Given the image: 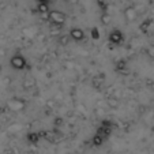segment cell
I'll return each instance as SVG.
<instances>
[{
    "instance_id": "5",
    "label": "cell",
    "mask_w": 154,
    "mask_h": 154,
    "mask_svg": "<svg viewBox=\"0 0 154 154\" xmlns=\"http://www.w3.org/2000/svg\"><path fill=\"white\" fill-rule=\"evenodd\" d=\"M8 106L12 111H22L25 108V104L22 101H19V100H12V101L8 102Z\"/></svg>"
},
{
    "instance_id": "9",
    "label": "cell",
    "mask_w": 154,
    "mask_h": 154,
    "mask_svg": "<svg viewBox=\"0 0 154 154\" xmlns=\"http://www.w3.org/2000/svg\"><path fill=\"white\" fill-rule=\"evenodd\" d=\"M38 11L40 12H49V8H48L47 3H40V6H38Z\"/></svg>"
},
{
    "instance_id": "6",
    "label": "cell",
    "mask_w": 154,
    "mask_h": 154,
    "mask_svg": "<svg viewBox=\"0 0 154 154\" xmlns=\"http://www.w3.org/2000/svg\"><path fill=\"white\" fill-rule=\"evenodd\" d=\"M109 40H111V42H113V44H120L122 42V40H123V35H122V33H120L119 30H115V32L111 33Z\"/></svg>"
},
{
    "instance_id": "10",
    "label": "cell",
    "mask_w": 154,
    "mask_h": 154,
    "mask_svg": "<svg viewBox=\"0 0 154 154\" xmlns=\"http://www.w3.org/2000/svg\"><path fill=\"white\" fill-rule=\"evenodd\" d=\"M60 44L61 45H67L68 44V37L67 35H61L60 37Z\"/></svg>"
},
{
    "instance_id": "4",
    "label": "cell",
    "mask_w": 154,
    "mask_h": 154,
    "mask_svg": "<svg viewBox=\"0 0 154 154\" xmlns=\"http://www.w3.org/2000/svg\"><path fill=\"white\" fill-rule=\"evenodd\" d=\"M70 37L72 38V40H75V41H81V40H83V37H85V33H83V30H81V29H72L70 32Z\"/></svg>"
},
{
    "instance_id": "12",
    "label": "cell",
    "mask_w": 154,
    "mask_h": 154,
    "mask_svg": "<svg viewBox=\"0 0 154 154\" xmlns=\"http://www.w3.org/2000/svg\"><path fill=\"white\" fill-rule=\"evenodd\" d=\"M40 3H45V2H48V0H38Z\"/></svg>"
},
{
    "instance_id": "1",
    "label": "cell",
    "mask_w": 154,
    "mask_h": 154,
    "mask_svg": "<svg viewBox=\"0 0 154 154\" xmlns=\"http://www.w3.org/2000/svg\"><path fill=\"white\" fill-rule=\"evenodd\" d=\"M48 19L52 22V23H57V25H63L64 22H66V15H64V12L61 11H49V14H48Z\"/></svg>"
},
{
    "instance_id": "2",
    "label": "cell",
    "mask_w": 154,
    "mask_h": 154,
    "mask_svg": "<svg viewBox=\"0 0 154 154\" xmlns=\"http://www.w3.org/2000/svg\"><path fill=\"white\" fill-rule=\"evenodd\" d=\"M11 66L15 68V70H23L26 67V60H25L22 56L17 55L11 59Z\"/></svg>"
},
{
    "instance_id": "8",
    "label": "cell",
    "mask_w": 154,
    "mask_h": 154,
    "mask_svg": "<svg viewBox=\"0 0 154 154\" xmlns=\"http://www.w3.org/2000/svg\"><path fill=\"white\" fill-rule=\"evenodd\" d=\"M101 22L104 25H108L109 22H111V15L109 14H104V15H101Z\"/></svg>"
},
{
    "instance_id": "3",
    "label": "cell",
    "mask_w": 154,
    "mask_h": 154,
    "mask_svg": "<svg viewBox=\"0 0 154 154\" xmlns=\"http://www.w3.org/2000/svg\"><path fill=\"white\" fill-rule=\"evenodd\" d=\"M124 17L128 22L135 20V18H137V10H135L134 7H127V8L124 10Z\"/></svg>"
},
{
    "instance_id": "7",
    "label": "cell",
    "mask_w": 154,
    "mask_h": 154,
    "mask_svg": "<svg viewBox=\"0 0 154 154\" xmlns=\"http://www.w3.org/2000/svg\"><path fill=\"white\" fill-rule=\"evenodd\" d=\"M108 105L111 108H119L120 102L117 98H115V97H111V98H108Z\"/></svg>"
},
{
    "instance_id": "11",
    "label": "cell",
    "mask_w": 154,
    "mask_h": 154,
    "mask_svg": "<svg viewBox=\"0 0 154 154\" xmlns=\"http://www.w3.org/2000/svg\"><path fill=\"white\" fill-rule=\"evenodd\" d=\"M101 143H102V138L101 137H96V138H94V145L98 146V145H101Z\"/></svg>"
}]
</instances>
